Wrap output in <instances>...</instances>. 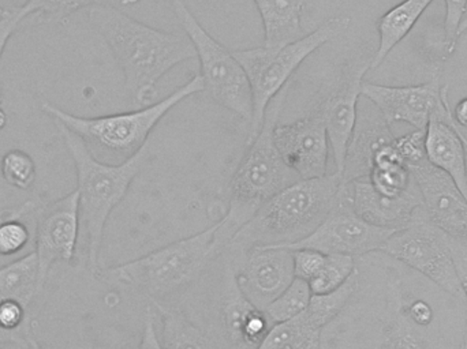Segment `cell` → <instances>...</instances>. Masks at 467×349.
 I'll use <instances>...</instances> for the list:
<instances>
[{
  "label": "cell",
  "instance_id": "6da1fadb",
  "mask_svg": "<svg viewBox=\"0 0 467 349\" xmlns=\"http://www.w3.org/2000/svg\"><path fill=\"white\" fill-rule=\"evenodd\" d=\"M88 19L122 68L126 89L137 106H150L159 81L175 66L197 59L188 36L148 26L112 5L89 8Z\"/></svg>",
  "mask_w": 467,
  "mask_h": 349
},
{
  "label": "cell",
  "instance_id": "7a4b0ae2",
  "mask_svg": "<svg viewBox=\"0 0 467 349\" xmlns=\"http://www.w3.org/2000/svg\"><path fill=\"white\" fill-rule=\"evenodd\" d=\"M342 186L337 172L296 181L266 200L229 247L244 254L254 247H290L304 241L334 209Z\"/></svg>",
  "mask_w": 467,
  "mask_h": 349
},
{
  "label": "cell",
  "instance_id": "3957f363",
  "mask_svg": "<svg viewBox=\"0 0 467 349\" xmlns=\"http://www.w3.org/2000/svg\"><path fill=\"white\" fill-rule=\"evenodd\" d=\"M287 93L288 85L269 103L260 131L249 142L246 153L234 172L230 183L229 210L218 221L216 231V243L222 252L229 249L235 233L266 200L301 180L283 161L274 142V128L279 123Z\"/></svg>",
  "mask_w": 467,
  "mask_h": 349
},
{
  "label": "cell",
  "instance_id": "277c9868",
  "mask_svg": "<svg viewBox=\"0 0 467 349\" xmlns=\"http://www.w3.org/2000/svg\"><path fill=\"white\" fill-rule=\"evenodd\" d=\"M63 144L73 160L79 195V220L87 249L88 268L100 272V252L104 230L112 210L122 202L134 179L141 172L148 158L147 147L125 163L109 164L99 160L85 142L62 123L54 120Z\"/></svg>",
  "mask_w": 467,
  "mask_h": 349
},
{
  "label": "cell",
  "instance_id": "5b68a950",
  "mask_svg": "<svg viewBox=\"0 0 467 349\" xmlns=\"http://www.w3.org/2000/svg\"><path fill=\"white\" fill-rule=\"evenodd\" d=\"M202 92H205L204 79L202 76H196L178 87L169 98L137 111L81 118L68 114L48 101L41 103V111L78 136L93 156L96 153H107L119 159V163H125L147 147L153 128L174 107Z\"/></svg>",
  "mask_w": 467,
  "mask_h": 349
},
{
  "label": "cell",
  "instance_id": "8992f818",
  "mask_svg": "<svg viewBox=\"0 0 467 349\" xmlns=\"http://www.w3.org/2000/svg\"><path fill=\"white\" fill-rule=\"evenodd\" d=\"M218 222L213 227L167 244L137 260L104 272L106 276L141 291L152 303H163L196 282L213 260L222 254L216 243Z\"/></svg>",
  "mask_w": 467,
  "mask_h": 349
},
{
  "label": "cell",
  "instance_id": "52a82bcc",
  "mask_svg": "<svg viewBox=\"0 0 467 349\" xmlns=\"http://www.w3.org/2000/svg\"><path fill=\"white\" fill-rule=\"evenodd\" d=\"M350 25L351 19L348 16H334L327 19L309 35L302 36L287 46L279 48H266L263 46L233 51L234 57L246 73L252 90L253 123L249 142L260 131L269 103L283 87H287L299 66L318 48L345 35Z\"/></svg>",
  "mask_w": 467,
  "mask_h": 349
},
{
  "label": "cell",
  "instance_id": "ba28073f",
  "mask_svg": "<svg viewBox=\"0 0 467 349\" xmlns=\"http://www.w3.org/2000/svg\"><path fill=\"white\" fill-rule=\"evenodd\" d=\"M167 2L196 48L205 92H208L213 103L236 115L244 125L249 126L250 130L253 123L252 90L246 73L234 57L233 51L219 43L202 26L183 0Z\"/></svg>",
  "mask_w": 467,
  "mask_h": 349
},
{
  "label": "cell",
  "instance_id": "9c48e42d",
  "mask_svg": "<svg viewBox=\"0 0 467 349\" xmlns=\"http://www.w3.org/2000/svg\"><path fill=\"white\" fill-rule=\"evenodd\" d=\"M381 251L424 274L455 299H465L452 258L451 241L427 214L397 231Z\"/></svg>",
  "mask_w": 467,
  "mask_h": 349
},
{
  "label": "cell",
  "instance_id": "30bf717a",
  "mask_svg": "<svg viewBox=\"0 0 467 349\" xmlns=\"http://www.w3.org/2000/svg\"><path fill=\"white\" fill-rule=\"evenodd\" d=\"M361 96L378 108L389 126L397 122L408 123L416 130H427L431 120L438 119L461 128L452 117L449 101V87H441V79L410 87H386L365 82Z\"/></svg>",
  "mask_w": 467,
  "mask_h": 349
},
{
  "label": "cell",
  "instance_id": "8fae6325",
  "mask_svg": "<svg viewBox=\"0 0 467 349\" xmlns=\"http://www.w3.org/2000/svg\"><path fill=\"white\" fill-rule=\"evenodd\" d=\"M395 232L397 231L376 227L362 220L351 206L348 184L343 183L334 209L317 230L304 241L285 249H310L326 255L356 258L368 252L381 251Z\"/></svg>",
  "mask_w": 467,
  "mask_h": 349
},
{
  "label": "cell",
  "instance_id": "7c38bea8",
  "mask_svg": "<svg viewBox=\"0 0 467 349\" xmlns=\"http://www.w3.org/2000/svg\"><path fill=\"white\" fill-rule=\"evenodd\" d=\"M373 54L358 52L346 60L337 84L318 106L326 120L335 172L339 175L345 169L346 153L358 118L362 84L365 74L372 67Z\"/></svg>",
  "mask_w": 467,
  "mask_h": 349
},
{
  "label": "cell",
  "instance_id": "4fadbf2b",
  "mask_svg": "<svg viewBox=\"0 0 467 349\" xmlns=\"http://www.w3.org/2000/svg\"><path fill=\"white\" fill-rule=\"evenodd\" d=\"M79 233L81 220L77 189L38 211L36 220L35 252L40 268L41 288L46 285L55 263L71 262L74 260Z\"/></svg>",
  "mask_w": 467,
  "mask_h": 349
},
{
  "label": "cell",
  "instance_id": "5bb4252c",
  "mask_svg": "<svg viewBox=\"0 0 467 349\" xmlns=\"http://www.w3.org/2000/svg\"><path fill=\"white\" fill-rule=\"evenodd\" d=\"M274 142L283 161L299 179L321 178L331 155L326 120L320 107L309 115L274 128Z\"/></svg>",
  "mask_w": 467,
  "mask_h": 349
},
{
  "label": "cell",
  "instance_id": "9a60e30c",
  "mask_svg": "<svg viewBox=\"0 0 467 349\" xmlns=\"http://www.w3.org/2000/svg\"><path fill=\"white\" fill-rule=\"evenodd\" d=\"M428 219L452 241L467 244V200L449 175L424 160L409 167Z\"/></svg>",
  "mask_w": 467,
  "mask_h": 349
},
{
  "label": "cell",
  "instance_id": "2e32d148",
  "mask_svg": "<svg viewBox=\"0 0 467 349\" xmlns=\"http://www.w3.org/2000/svg\"><path fill=\"white\" fill-rule=\"evenodd\" d=\"M242 255L244 261L235 266L239 288L264 310L296 279L293 251L285 247H254Z\"/></svg>",
  "mask_w": 467,
  "mask_h": 349
},
{
  "label": "cell",
  "instance_id": "e0dca14e",
  "mask_svg": "<svg viewBox=\"0 0 467 349\" xmlns=\"http://www.w3.org/2000/svg\"><path fill=\"white\" fill-rule=\"evenodd\" d=\"M346 184L354 211L376 227L400 231L427 214L421 192L414 179L410 187L398 197L381 195L368 178L357 179Z\"/></svg>",
  "mask_w": 467,
  "mask_h": 349
},
{
  "label": "cell",
  "instance_id": "ac0fdd59",
  "mask_svg": "<svg viewBox=\"0 0 467 349\" xmlns=\"http://www.w3.org/2000/svg\"><path fill=\"white\" fill-rule=\"evenodd\" d=\"M221 313L224 334L233 347L255 349L271 331L264 310L255 307L239 288L233 262H227L224 271Z\"/></svg>",
  "mask_w": 467,
  "mask_h": 349
},
{
  "label": "cell",
  "instance_id": "d6986e66",
  "mask_svg": "<svg viewBox=\"0 0 467 349\" xmlns=\"http://www.w3.org/2000/svg\"><path fill=\"white\" fill-rule=\"evenodd\" d=\"M394 139L391 126L384 120L380 112L364 111L358 114L346 153L343 183L368 178L375 153Z\"/></svg>",
  "mask_w": 467,
  "mask_h": 349
},
{
  "label": "cell",
  "instance_id": "ffe728a7",
  "mask_svg": "<svg viewBox=\"0 0 467 349\" xmlns=\"http://www.w3.org/2000/svg\"><path fill=\"white\" fill-rule=\"evenodd\" d=\"M425 152L433 167L450 176L467 200V155L457 128L432 119L425 130Z\"/></svg>",
  "mask_w": 467,
  "mask_h": 349
},
{
  "label": "cell",
  "instance_id": "44dd1931",
  "mask_svg": "<svg viewBox=\"0 0 467 349\" xmlns=\"http://www.w3.org/2000/svg\"><path fill=\"white\" fill-rule=\"evenodd\" d=\"M264 26V46L279 48L301 38L306 0H253Z\"/></svg>",
  "mask_w": 467,
  "mask_h": 349
},
{
  "label": "cell",
  "instance_id": "7402d4cb",
  "mask_svg": "<svg viewBox=\"0 0 467 349\" xmlns=\"http://www.w3.org/2000/svg\"><path fill=\"white\" fill-rule=\"evenodd\" d=\"M433 2L435 0H403L378 19L379 46L373 54L370 70H375L386 60Z\"/></svg>",
  "mask_w": 467,
  "mask_h": 349
},
{
  "label": "cell",
  "instance_id": "603a6c76",
  "mask_svg": "<svg viewBox=\"0 0 467 349\" xmlns=\"http://www.w3.org/2000/svg\"><path fill=\"white\" fill-rule=\"evenodd\" d=\"M43 291L36 252H29L0 268V303L16 301L29 307Z\"/></svg>",
  "mask_w": 467,
  "mask_h": 349
},
{
  "label": "cell",
  "instance_id": "cb8c5ba5",
  "mask_svg": "<svg viewBox=\"0 0 467 349\" xmlns=\"http://www.w3.org/2000/svg\"><path fill=\"white\" fill-rule=\"evenodd\" d=\"M328 323L307 307L294 320L277 323L255 349H306L321 343V332Z\"/></svg>",
  "mask_w": 467,
  "mask_h": 349
},
{
  "label": "cell",
  "instance_id": "d4e9b609",
  "mask_svg": "<svg viewBox=\"0 0 467 349\" xmlns=\"http://www.w3.org/2000/svg\"><path fill=\"white\" fill-rule=\"evenodd\" d=\"M161 317V342L164 349H218L213 340L188 315L164 303H153Z\"/></svg>",
  "mask_w": 467,
  "mask_h": 349
},
{
  "label": "cell",
  "instance_id": "484cf974",
  "mask_svg": "<svg viewBox=\"0 0 467 349\" xmlns=\"http://www.w3.org/2000/svg\"><path fill=\"white\" fill-rule=\"evenodd\" d=\"M368 179L376 191L386 197H398L410 187L413 176L403 161L395 139L375 153Z\"/></svg>",
  "mask_w": 467,
  "mask_h": 349
},
{
  "label": "cell",
  "instance_id": "4316f807",
  "mask_svg": "<svg viewBox=\"0 0 467 349\" xmlns=\"http://www.w3.org/2000/svg\"><path fill=\"white\" fill-rule=\"evenodd\" d=\"M312 290L309 282L301 279H294L293 282L264 309L272 326L287 323L306 312L312 301Z\"/></svg>",
  "mask_w": 467,
  "mask_h": 349
},
{
  "label": "cell",
  "instance_id": "83f0119b",
  "mask_svg": "<svg viewBox=\"0 0 467 349\" xmlns=\"http://www.w3.org/2000/svg\"><path fill=\"white\" fill-rule=\"evenodd\" d=\"M356 261L348 255H327L323 268L315 279L310 280L309 287L313 295H327L342 287L354 273Z\"/></svg>",
  "mask_w": 467,
  "mask_h": 349
},
{
  "label": "cell",
  "instance_id": "f1b7e54d",
  "mask_svg": "<svg viewBox=\"0 0 467 349\" xmlns=\"http://www.w3.org/2000/svg\"><path fill=\"white\" fill-rule=\"evenodd\" d=\"M107 0H26L22 7L29 16L48 22H63L77 11L106 5Z\"/></svg>",
  "mask_w": 467,
  "mask_h": 349
},
{
  "label": "cell",
  "instance_id": "f546056e",
  "mask_svg": "<svg viewBox=\"0 0 467 349\" xmlns=\"http://www.w3.org/2000/svg\"><path fill=\"white\" fill-rule=\"evenodd\" d=\"M0 174L8 186L26 191L35 184L37 171L32 156L24 150L13 149L5 153L0 160Z\"/></svg>",
  "mask_w": 467,
  "mask_h": 349
},
{
  "label": "cell",
  "instance_id": "4dcf8cb0",
  "mask_svg": "<svg viewBox=\"0 0 467 349\" xmlns=\"http://www.w3.org/2000/svg\"><path fill=\"white\" fill-rule=\"evenodd\" d=\"M30 241V231L19 217L0 222V255L18 254Z\"/></svg>",
  "mask_w": 467,
  "mask_h": 349
},
{
  "label": "cell",
  "instance_id": "1f68e13d",
  "mask_svg": "<svg viewBox=\"0 0 467 349\" xmlns=\"http://www.w3.org/2000/svg\"><path fill=\"white\" fill-rule=\"evenodd\" d=\"M381 349H424L408 320L397 317L386 331V339Z\"/></svg>",
  "mask_w": 467,
  "mask_h": 349
},
{
  "label": "cell",
  "instance_id": "d6a6232c",
  "mask_svg": "<svg viewBox=\"0 0 467 349\" xmlns=\"http://www.w3.org/2000/svg\"><path fill=\"white\" fill-rule=\"evenodd\" d=\"M291 251H293L294 274L296 279L305 280L307 282L317 276L326 262L327 255L316 250L296 249Z\"/></svg>",
  "mask_w": 467,
  "mask_h": 349
},
{
  "label": "cell",
  "instance_id": "836d02e7",
  "mask_svg": "<svg viewBox=\"0 0 467 349\" xmlns=\"http://www.w3.org/2000/svg\"><path fill=\"white\" fill-rule=\"evenodd\" d=\"M395 145L402 156L406 166L413 167L416 164L427 160V152H425V130L411 131L406 136L395 139Z\"/></svg>",
  "mask_w": 467,
  "mask_h": 349
},
{
  "label": "cell",
  "instance_id": "e575fe53",
  "mask_svg": "<svg viewBox=\"0 0 467 349\" xmlns=\"http://www.w3.org/2000/svg\"><path fill=\"white\" fill-rule=\"evenodd\" d=\"M446 2V19H444V33H446V49L452 54L457 48L458 29L465 18L467 0H444Z\"/></svg>",
  "mask_w": 467,
  "mask_h": 349
},
{
  "label": "cell",
  "instance_id": "d590c367",
  "mask_svg": "<svg viewBox=\"0 0 467 349\" xmlns=\"http://www.w3.org/2000/svg\"><path fill=\"white\" fill-rule=\"evenodd\" d=\"M27 309L16 301H7L0 303V328L5 331H21L29 325Z\"/></svg>",
  "mask_w": 467,
  "mask_h": 349
},
{
  "label": "cell",
  "instance_id": "8d00e7d4",
  "mask_svg": "<svg viewBox=\"0 0 467 349\" xmlns=\"http://www.w3.org/2000/svg\"><path fill=\"white\" fill-rule=\"evenodd\" d=\"M33 331V323L21 331H5L0 328V349H32L29 344V334Z\"/></svg>",
  "mask_w": 467,
  "mask_h": 349
},
{
  "label": "cell",
  "instance_id": "74e56055",
  "mask_svg": "<svg viewBox=\"0 0 467 349\" xmlns=\"http://www.w3.org/2000/svg\"><path fill=\"white\" fill-rule=\"evenodd\" d=\"M137 349H164L161 345L159 331L156 329V318L152 309H148L145 315L144 328H142L141 340Z\"/></svg>",
  "mask_w": 467,
  "mask_h": 349
},
{
  "label": "cell",
  "instance_id": "f35d334b",
  "mask_svg": "<svg viewBox=\"0 0 467 349\" xmlns=\"http://www.w3.org/2000/svg\"><path fill=\"white\" fill-rule=\"evenodd\" d=\"M451 241L452 258H454L455 268H457L458 277H460L461 285H462L463 293L467 302V244L460 241Z\"/></svg>",
  "mask_w": 467,
  "mask_h": 349
},
{
  "label": "cell",
  "instance_id": "ab89813d",
  "mask_svg": "<svg viewBox=\"0 0 467 349\" xmlns=\"http://www.w3.org/2000/svg\"><path fill=\"white\" fill-rule=\"evenodd\" d=\"M409 317L420 326H428L432 323L433 312L424 301H416L409 307Z\"/></svg>",
  "mask_w": 467,
  "mask_h": 349
},
{
  "label": "cell",
  "instance_id": "60d3db41",
  "mask_svg": "<svg viewBox=\"0 0 467 349\" xmlns=\"http://www.w3.org/2000/svg\"><path fill=\"white\" fill-rule=\"evenodd\" d=\"M36 208V203L33 200H26V202L22 203V205L16 206V208H5L0 209V222L5 221L7 219H13V217H22L26 216L27 213L33 210Z\"/></svg>",
  "mask_w": 467,
  "mask_h": 349
},
{
  "label": "cell",
  "instance_id": "b9f144b4",
  "mask_svg": "<svg viewBox=\"0 0 467 349\" xmlns=\"http://www.w3.org/2000/svg\"><path fill=\"white\" fill-rule=\"evenodd\" d=\"M452 117L461 130L467 131V98H462L452 109Z\"/></svg>",
  "mask_w": 467,
  "mask_h": 349
},
{
  "label": "cell",
  "instance_id": "7bdbcfd3",
  "mask_svg": "<svg viewBox=\"0 0 467 349\" xmlns=\"http://www.w3.org/2000/svg\"><path fill=\"white\" fill-rule=\"evenodd\" d=\"M29 344L30 348L32 349H43V347L40 345V343H38L37 339H36L35 332L33 331L29 334Z\"/></svg>",
  "mask_w": 467,
  "mask_h": 349
},
{
  "label": "cell",
  "instance_id": "ee69618b",
  "mask_svg": "<svg viewBox=\"0 0 467 349\" xmlns=\"http://www.w3.org/2000/svg\"><path fill=\"white\" fill-rule=\"evenodd\" d=\"M8 118L7 114H5V109L2 108V106H0V131L3 130V128L7 126Z\"/></svg>",
  "mask_w": 467,
  "mask_h": 349
},
{
  "label": "cell",
  "instance_id": "f6af8a7d",
  "mask_svg": "<svg viewBox=\"0 0 467 349\" xmlns=\"http://www.w3.org/2000/svg\"><path fill=\"white\" fill-rule=\"evenodd\" d=\"M467 32V13L465 15V18L462 19V22H461L460 29H458V37H461V36L463 35V33Z\"/></svg>",
  "mask_w": 467,
  "mask_h": 349
},
{
  "label": "cell",
  "instance_id": "bcb514c9",
  "mask_svg": "<svg viewBox=\"0 0 467 349\" xmlns=\"http://www.w3.org/2000/svg\"><path fill=\"white\" fill-rule=\"evenodd\" d=\"M461 349H467V318L465 321V332H463L462 347H461Z\"/></svg>",
  "mask_w": 467,
  "mask_h": 349
},
{
  "label": "cell",
  "instance_id": "7dc6e473",
  "mask_svg": "<svg viewBox=\"0 0 467 349\" xmlns=\"http://www.w3.org/2000/svg\"><path fill=\"white\" fill-rule=\"evenodd\" d=\"M140 0H123V5H136V3H139Z\"/></svg>",
  "mask_w": 467,
  "mask_h": 349
},
{
  "label": "cell",
  "instance_id": "c3c4849f",
  "mask_svg": "<svg viewBox=\"0 0 467 349\" xmlns=\"http://www.w3.org/2000/svg\"><path fill=\"white\" fill-rule=\"evenodd\" d=\"M2 98H3V87H2V84H0V104H2Z\"/></svg>",
  "mask_w": 467,
  "mask_h": 349
},
{
  "label": "cell",
  "instance_id": "681fc988",
  "mask_svg": "<svg viewBox=\"0 0 467 349\" xmlns=\"http://www.w3.org/2000/svg\"><path fill=\"white\" fill-rule=\"evenodd\" d=\"M5 8L0 7V18H2L3 15H5Z\"/></svg>",
  "mask_w": 467,
  "mask_h": 349
},
{
  "label": "cell",
  "instance_id": "f907efd6",
  "mask_svg": "<svg viewBox=\"0 0 467 349\" xmlns=\"http://www.w3.org/2000/svg\"><path fill=\"white\" fill-rule=\"evenodd\" d=\"M466 155H467V149H466Z\"/></svg>",
  "mask_w": 467,
  "mask_h": 349
}]
</instances>
